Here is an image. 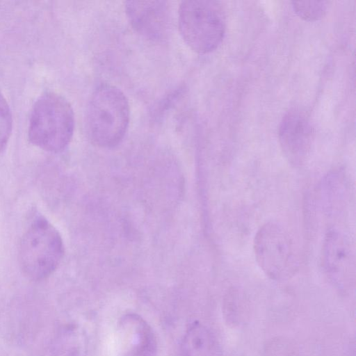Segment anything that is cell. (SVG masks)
I'll list each match as a JSON object with an SVG mask.
<instances>
[{"label": "cell", "instance_id": "7", "mask_svg": "<svg viewBox=\"0 0 356 356\" xmlns=\"http://www.w3.org/2000/svg\"><path fill=\"white\" fill-rule=\"evenodd\" d=\"M124 8L132 28L141 36L154 42L168 39L172 17L168 1H128Z\"/></svg>", "mask_w": 356, "mask_h": 356}, {"label": "cell", "instance_id": "3", "mask_svg": "<svg viewBox=\"0 0 356 356\" xmlns=\"http://www.w3.org/2000/svg\"><path fill=\"white\" fill-rule=\"evenodd\" d=\"M178 27L185 43L195 52L205 54L221 44L225 34V16L219 2L186 0L178 10Z\"/></svg>", "mask_w": 356, "mask_h": 356}, {"label": "cell", "instance_id": "8", "mask_svg": "<svg viewBox=\"0 0 356 356\" xmlns=\"http://www.w3.org/2000/svg\"><path fill=\"white\" fill-rule=\"evenodd\" d=\"M282 152L290 163L299 166L308 159L314 139V129L302 109H289L282 118L278 132Z\"/></svg>", "mask_w": 356, "mask_h": 356}, {"label": "cell", "instance_id": "13", "mask_svg": "<svg viewBox=\"0 0 356 356\" xmlns=\"http://www.w3.org/2000/svg\"><path fill=\"white\" fill-rule=\"evenodd\" d=\"M12 131V115L6 99L0 92V152L4 149Z\"/></svg>", "mask_w": 356, "mask_h": 356}, {"label": "cell", "instance_id": "11", "mask_svg": "<svg viewBox=\"0 0 356 356\" xmlns=\"http://www.w3.org/2000/svg\"><path fill=\"white\" fill-rule=\"evenodd\" d=\"M85 346L83 334L76 327H68L58 340L56 356H83Z\"/></svg>", "mask_w": 356, "mask_h": 356}, {"label": "cell", "instance_id": "2", "mask_svg": "<svg viewBox=\"0 0 356 356\" xmlns=\"http://www.w3.org/2000/svg\"><path fill=\"white\" fill-rule=\"evenodd\" d=\"M74 129V111L64 97L49 92L36 100L29 124V138L34 145L50 152L63 151L70 143Z\"/></svg>", "mask_w": 356, "mask_h": 356}, {"label": "cell", "instance_id": "6", "mask_svg": "<svg viewBox=\"0 0 356 356\" xmlns=\"http://www.w3.org/2000/svg\"><path fill=\"white\" fill-rule=\"evenodd\" d=\"M355 258L350 237L338 229H329L323 243L321 261L325 274L338 287L346 288L354 282Z\"/></svg>", "mask_w": 356, "mask_h": 356}, {"label": "cell", "instance_id": "12", "mask_svg": "<svg viewBox=\"0 0 356 356\" xmlns=\"http://www.w3.org/2000/svg\"><path fill=\"white\" fill-rule=\"evenodd\" d=\"M292 7L299 17L308 22L322 19L327 12L326 2L323 1H293Z\"/></svg>", "mask_w": 356, "mask_h": 356}, {"label": "cell", "instance_id": "5", "mask_svg": "<svg viewBox=\"0 0 356 356\" xmlns=\"http://www.w3.org/2000/svg\"><path fill=\"white\" fill-rule=\"evenodd\" d=\"M253 250L258 266L272 280L289 279L298 268L293 242L277 222H268L260 227L254 238Z\"/></svg>", "mask_w": 356, "mask_h": 356}, {"label": "cell", "instance_id": "10", "mask_svg": "<svg viewBox=\"0 0 356 356\" xmlns=\"http://www.w3.org/2000/svg\"><path fill=\"white\" fill-rule=\"evenodd\" d=\"M179 356H223L220 344L206 325L195 322L182 339Z\"/></svg>", "mask_w": 356, "mask_h": 356}, {"label": "cell", "instance_id": "4", "mask_svg": "<svg viewBox=\"0 0 356 356\" xmlns=\"http://www.w3.org/2000/svg\"><path fill=\"white\" fill-rule=\"evenodd\" d=\"M63 254L58 231L44 218H36L20 241L19 259L24 273L31 280L44 279L57 268Z\"/></svg>", "mask_w": 356, "mask_h": 356}, {"label": "cell", "instance_id": "1", "mask_svg": "<svg viewBox=\"0 0 356 356\" xmlns=\"http://www.w3.org/2000/svg\"><path fill=\"white\" fill-rule=\"evenodd\" d=\"M128 99L118 87L101 83L90 95L86 111V130L92 143L104 148L118 145L129 124Z\"/></svg>", "mask_w": 356, "mask_h": 356}, {"label": "cell", "instance_id": "9", "mask_svg": "<svg viewBox=\"0 0 356 356\" xmlns=\"http://www.w3.org/2000/svg\"><path fill=\"white\" fill-rule=\"evenodd\" d=\"M120 356H157V341L152 328L140 316L127 314L118 326Z\"/></svg>", "mask_w": 356, "mask_h": 356}]
</instances>
